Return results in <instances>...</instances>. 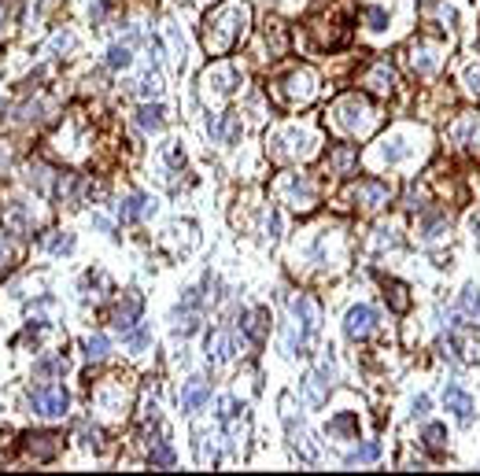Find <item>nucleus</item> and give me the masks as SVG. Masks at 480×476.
I'll return each mask as SVG.
<instances>
[{
  "label": "nucleus",
  "mask_w": 480,
  "mask_h": 476,
  "mask_svg": "<svg viewBox=\"0 0 480 476\" xmlns=\"http://www.w3.org/2000/svg\"><path fill=\"white\" fill-rule=\"evenodd\" d=\"M148 458H152V465H163V469H170L177 462V454L167 439H152V447H148Z\"/></svg>",
  "instance_id": "7c9ffc66"
},
{
  "label": "nucleus",
  "mask_w": 480,
  "mask_h": 476,
  "mask_svg": "<svg viewBox=\"0 0 480 476\" xmlns=\"http://www.w3.org/2000/svg\"><path fill=\"white\" fill-rule=\"evenodd\" d=\"M458 307H462V314H466L469 321L480 325V288H476V285H466V288H462Z\"/></svg>",
  "instance_id": "c85d7f7f"
},
{
  "label": "nucleus",
  "mask_w": 480,
  "mask_h": 476,
  "mask_svg": "<svg viewBox=\"0 0 480 476\" xmlns=\"http://www.w3.org/2000/svg\"><path fill=\"white\" fill-rule=\"evenodd\" d=\"M240 85V71L233 63H218V67H211L204 74V93L214 96V100H226V96H233Z\"/></svg>",
  "instance_id": "1a4fd4ad"
},
{
  "label": "nucleus",
  "mask_w": 480,
  "mask_h": 476,
  "mask_svg": "<svg viewBox=\"0 0 480 476\" xmlns=\"http://www.w3.org/2000/svg\"><path fill=\"white\" fill-rule=\"evenodd\" d=\"M428 410H433V403H428V395H418V399H414V417H425Z\"/></svg>",
  "instance_id": "3c124183"
},
{
  "label": "nucleus",
  "mask_w": 480,
  "mask_h": 476,
  "mask_svg": "<svg viewBox=\"0 0 480 476\" xmlns=\"http://www.w3.org/2000/svg\"><path fill=\"white\" fill-rule=\"evenodd\" d=\"M78 41H74V34H56L52 41H48V52H71Z\"/></svg>",
  "instance_id": "c03bdc74"
},
{
  "label": "nucleus",
  "mask_w": 480,
  "mask_h": 476,
  "mask_svg": "<svg viewBox=\"0 0 480 476\" xmlns=\"http://www.w3.org/2000/svg\"><path fill=\"white\" fill-rule=\"evenodd\" d=\"M292 318L300 325V333H288V355H307L310 340L318 336V325H322V310L310 295H295L292 299Z\"/></svg>",
  "instance_id": "f03ea898"
},
{
  "label": "nucleus",
  "mask_w": 480,
  "mask_h": 476,
  "mask_svg": "<svg viewBox=\"0 0 480 476\" xmlns=\"http://www.w3.org/2000/svg\"><path fill=\"white\" fill-rule=\"evenodd\" d=\"M399 244V237H395V229H377V248H395Z\"/></svg>",
  "instance_id": "49530a36"
},
{
  "label": "nucleus",
  "mask_w": 480,
  "mask_h": 476,
  "mask_svg": "<svg viewBox=\"0 0 480 476\" xmlns=\"http://www.w3.org/2000/svg\"><path fill=\"white\" fill-rule=\"evenodd\" d=\"M4 255H8V251H4V240H0V262H4Z\"/></svg>",
  "instance_id": "5fc2aeb1"
},
{
  "label": "nucleus",
  "mask_w": 480,
  "mask_h": 476,
  "mask_svg": "<svg viewBox=\"0 0 480 476\" xmlns=\"http://www.w3.org/2000/svg\"><path fill=\"white\" fill-rule=\"evenodd\" d=\"M333 376H336V366H333V355H325L322 362H318V369H310L307 376H303V399H307V406H325V399H329V388H333Z\"/></svg>",
  "instance_id": "6e6552de"
},
{
  "label": "nucleus",
  "mask_w": 480,
  "mask_h": 476,
  "mask_svg": "<svg viewBox=\"0 0 480 476\" xmlns=\"http://www.w3.org/2000/svg\"><path fill=\"white\" fill-rule=\"evenodd\" d=\"M377 155H380V162H406V159L414 155V144H410L406 133H392V137L380 141Z\"/></svg>",
  "instance_id": "aec40b11"
},
{
  "label": "nucleus",
  "mask_w": 480,
  "mask_h": 476,
  "mask_svg": "<svg viewBox=\"0 0 480 476\" xmlns=\"http://www.w3.org/2000/svg\"><path fill=\"white\" fill-rule=\"evenodd\" d=\"M244 26H247V8H244V4L218 8V11L207 19V26H204V44H207V52H211V56L229 52V48L240 41Z\"/></svg>",
  "instance_id": "f257e3e1"
},
{
  "label": "nucleus",
  "mask_w": 480,
  "mask_h": 476,
  "mask_svg": "<svg viewBox=\"0 0 480 476\" xmlns=\"http://www.w3.org/2000/svg\"><path fill=\"white\" fill-rule=\"evenodd\" d=\"M156 215V200L152 196H144V192H134V196H126V200L119 203V218L122 222H141V218H152Z\"/></svg>",
  "instance_id": "f3484780"
},
{
  "label": "nucleus",
  "mask_w": 480,
  "mask_h": 476,
  "mask_svg": "<svg viewBox=\"0 0 480 476\" xmlns=\"http://www.w3.org/2000/svg\"><path fill=\"white\" fill-rule=\"evenodd\" d=\"M122 340L129 351H144L148 343H152V329L148 325H129V329H122Z\"/></svg>",
  "instance_id": "2f4dec72"
},
{
  "label": "nucleus",
  "mask_w": 480,
  "mask_h": 476,
  "mask_svg": "<svg viewBox=\"0 0 480 476\" xmlns=\"http://www.w3.org/2000/svg\"><path fill=\"white\" fill-rule=\"evenodd\" d=\"M421 443H425L428 451H436V454H440V451L447 447V429H443V424H425Z\"/></svg>",
  "instance_id": "c9c22d12"
},
{
  "label": "nucleus",
  "mask_w": 480,
  "mask_h": 476,
  "mask_svg": "<svg viewBox=\"0 0 480 476\" xmlns=\"http://www.w3.org/2000/svg\"><path fill=\"white\" fill-rule=\"evenodd\" d=\"M410 63H414V71L433 74V71L440 67V56L433 52V48H414V52H410Z\"/></svg>",
  "instance_id": "72a5a7b5"
},
{
  "label": "nucleus",
  "mask_w": 480,
  "mask_h": 476,
  "mask_svg": "<svg viewBox=\"0 0 480 476\" xmlns=\"http://www.w3.org/2000/svg\"><path fill=\"white\" fill-rule=\"evenodd\" d=\"M107 288H111V281H107L104 270H86V273H81V295H93V299H100Z\"/></svg>",
  "instance_id": "a878e982"
},
{
  "label": "nucleus",
  "mask_w": 480,
  "mask_h": 476,
  "mask_svg": "<svg viewBox=\"0 0 480 476\" xmlns=\"http://www.w3.org/2000/svg\"><path fill=\"white\" fill-rule=\"evenodd\" d=\"M267 329H270V310L267 307H252V310H244V314H240V333L252 343L267 340Z\"/></svg>",
  "instance_id": "2eb2a0df"
},
{
  "label": "nucleus",
  "mask_w": 480,
  "mask_h": 476,
  "mask_svg": "<svg viewBox=\"0 0 480 476\" xmlns=\"http://www.w3.org/2000/svg\"><path fill=\"white\" fill-rule=\"evenodd\" d=\"M333 439H358V414L351 410H340L336 417H329V429H325Z\"/></svg>",
  "instance_id": "4be33fe9"
},
{
  "label": "nucleus",
  "mask_w": 480,
  "mask_h": 476,
  "mask_svg": "<svg viewBox=\"0 0 480 476\" xmlns=\"http://www.w3.org/2000/svg\"><path fill=\"white\" fill-rule=\"evenodd\" d=\"M107 351H111V340H107L104 333H96V336H89V340H86V355L93 358V362H100V358H104Z\"/></svg>",
  "instance_id": "4c0bfd02"
},
{
  "label": "nucleus",
  "mask_w": 480,
  "mask_h": 476,
  "mask_svg": "<svg viewBox=\"0 0 480 476\" xmlns=\"http://www.w3.org/2000/svg\"><path fill=\"white\" fill-rule=\"evenodd\" d=\"M377 458H380V443L370 439V443H362V447H355L351 454L344 458V462H347V465H366V462H377Z\"/></svg>",
  "instance_id": "473e14b6"
},
{
  "label": "nucleus",
  "mask_w": 480,
  "mask_h": 476,
  "mask_svg": "<svg viewBox=\"0 0 480 476\" xmlns=\"http://www.w3.org/2000/svg\"><path fill=\"white\" fill-rule=\"evenodd\" d=\"M137 126L148 129V133H159V129L167 126V107H163V104H141V111H137Z\"/></svg>",
  "instance_id": "393cba45"
},
{
  "label": "nucleus",
  "mask_w": 480,
  "mask_h": 476,
  "mask_svg": "<svg viewBox=\"0 0 480 476\" xmlns=\"http://www.w3.org/2000/svg\"><path fill=\"white\" fill-rule=\"evenodd\" d=\"M281 93H285V100H292V104H307L310 96H314V74L310 71H295V74H288L285 81H281Z\"/></svg>",
  "instance_id": "dca6fc26"
},
{
  "label": "nucleus",
  "mask_w": 480,
  "mask_h": 476,
  "mask_svg": "<svg viewBox=\"0 0 480 476\" xmlns=\"http://www.w3.org/2000/svg\"><path fill=\"white\" fill-rule=\"evenodd\" d=\"M74 233H52L45 240V251H52V255H71L74 251Z\"/></svg>",
  "instance_id": "f704fd0d"
},
{
  "label": "nucleus",
  "mask_w": 480,
  "mask_h": 476,
  "mask_svg": "<svg viewBox=\"0 0 480 476\" xmlns=\"http://www.w3.org/2000/svg\"><path fill=\"white\" fill-rule=\"evenodd\" d=\"M377 329H380V314H377L373 307L358 303V307L347 310V318H344V333H347V340H366V336H373Z\"/></svg>",
  "instance_id": "9d476101"
},
{
  "label": "nucleus",
  "mask_w": 480,
  "mask_h": 476,
  "mask_svg": "<svg viewBox=\"0 0 480 476\" xmlns=\"http://www.w3.org/2000/svg\"><path fill=\"white\" fill-rule=\"evenodd\" d=\"M71 406V395L63 384H37L30 391V410H34L37 417H63Z\"/></svg>",
  "instance_id": "0eeeda50"
},
{
  "label": "nucleus",
  "mask_w": 480,
  "mask_h": 476,
  "mask_svg": "<svg viewBox=\"0 0 480 476\" xmlns=\"http://www.w3.org/2000/svg\"><path fill=\"white\" fill-rule=\"evenodd\" d=\"M366 85H370L373 93H388V89L395 85V74H392L388 63H377V67L366 74Z\"/></svg>",
  "instance_id": "c756f323"
},
{
  "label": "nucleus",
  "mask_w": 480,
  "mask_h": 476,
  "mask_svg": "<svg viewBox=\"0 0 480 476\" xmlns=\"http://www.w3.org/2000/svg\"><path fill=\"white\" fill-rule=\"evenodd\" d=\"M351 159H355V152H351V148H340V152L333 155V162H336L340 170H347V167H351Z\"/></svg>",
  "instance_id": "8fccbe9b"
},
{
  "label": "nucleus",
  "mask_w": 480,
  "mask_h": 476,
  "mask_svg": "<svg viewBox=\"0 0 480 476\" xmlns=\"http://www.w3.org/2000/svg\"><path fill=\"white\" fill-rule=\"evenodd\" d=\"M443 355L451 358L455 366H469L473 362V343H469V336L462 333V329H451L443 336Z\"/></svg>",
  "instance_id": "a211bd4d"
},
{
  "label": "nucleus",
  "mask_w": 480,
  "mask_h": 476,
  "mask_svg": "<svg viewBox=\"0 0 480 476\" xmlns=\"http://www.w3.org/2000/svg\"><path fill=\"white\" fill-rule=\"evenodd\" d=\"M237 347H240L237 333H229V329H211V336H207V358H211V362H218V366L233 362Z\"/></svg>",
  "instance_id": "9b49d317"
},
{
  "label": "nucleus",
  "mask_w": 480,
  "mask_h": 476,
  "mask_svg": "<svg viewBox=\"0 0 480 476\" xmlns=\"http://www.w3.org/2000/svg\"><path fill=\"white\" fill-rule=\"evenodd\" d=\"M214 421H218V429L226 432L229 439V451H240V443L247 436V406L233 395L218 399V410H214Z\"/></svg>",
  "instance_id": "20e7f679"
},
{
  "label": "nucleus",
  "mask_w": 480,
  "mask_h": 476,
  "mask_svg": "<svg viewBox=\"0 0 480 476\" xmlns=\"http://www.w3.org/2000/svg\"><path fill=\"white\" fill-rule=\"evenodd\" d=\"M443 229H447V222H443L440 215H436V218H428V222H425V240H440V237H443Z\"/></svg>",
  "instance_id": "a18cd8bd"
},
{
  "label": "nucleus",
  "mask_w": 480,
  "mask_h": 476,
  "mask_svg": "<svg viewBox=\"0 0 480 476\" xmlns=\"http://www.w3.org/2000/svg\"><path fill=\"white\" fill-rule=\"evenodd\" d=\"M455 137H458V144H466V148H480V114H466V119L458 122Z\"/></svg>",
  "instance_id": "bb28decb"
},
{
  "label": "nucleus",
  "mask_w": 480,
  "mask_h": 476,
  "mask_svg": "<svg viewBox=\"0 0 480 476\" xmlns=\"http://www.w3.org/2000/svg\"><path fill=\"white\" fill-rule=\"evenodd\" d=\"M141 310H144V295H141L137 288H126L122 299H119V307H115V325H119V329L137 325V321H141Z\"/></svg>",
  "instance_id": "ddd939ff"
},
{
  "label": "nucleus",
  "mask_w": 480,
  "mask_h": 476,
  "mask_svg": "<svg viewBox=\"0 0 480 476\" xmlns=\"http://www.w3.org/2000/svg\"><path fill=\"white\" fill-rule=\"evenodd\" d=\"M281 417H285V429H288V443H292V454L300 458L303 465H318L322 462V447L314 443L310 429L303 421H295V410H292V395H281Z\"/></svg>",
  "instance_id": "7ed1b4c3"
},
{
  "label": "nucleus",
  "mask_w": 480,
  "mask_h": 476,
  "mask_svg": "<svg viewBox=\"0 0 480 476\" xmlns=\"http://www.w3.org/2000/svg\"><path fill=\"white\" fill-rule=\"evenodd\" d=\"M392 307H395V310H406V307H410L406 288H403V285H395V281H392Z\"/></svg>",
  "instance_id": "de8ad7c7"
},
{
  "label": "nucleus",
  "mask_w": 480,
  "mask_h": 476,
  "mask_svg": "<svg viewBox=\"0 0 480 476\" xmlns=\"http://www.w3.org/2000/svg\"><path fill=\"white\" fill-rule=\"evenodd\" d=\"M362 15H366V26L373 30V34H385L388 30V11L385 8H366Z\"/></svg>",
  "instance_id": "58836bf2"
},
{
  "label": "nucleus",
  "mask_w": 480,
  "mask_h": 476,
  "mask_svg": "<svg viewBox=\"0 0 480 476\" xmlns=\"http://www.w3.org/2000/svg\"><path fill=\"white\" fill-rule=\"evenodd\" d=\"M285 196L292 200V207H300V210L314 207V185H310V177L307 174H288L285 177Z\"/></svg>",
  "instance_id": "6ab92c4d"
},
{
  "label": "nucleus",
  "mask_w": 480,
  "mask_h": 476,
  "mask_svg": "<svg viewBox=\"0 0 480 476\" xmlns=\"http://www.w3.org/2000/svg\"><path fill=\"white\" fill-rule=\"evenodd\" d=\"M167 37L174 44V63H177V71H185V37H181V26L177 23H167Z\"/></svg>",
  "instance_id": "e433bc0d"
},
{
  "label": "nucleus",
  "mask_w": 480,
  "mask_h": 476,
  "mask_svg": "<svg viewBox=\"0 0 480 476\" xmlns=\"http://www.w3.org/2000/svg\"><path fill=\"white\" fill-rule=\"evenodd\" d=\"M34 443H30V454L37 458H52L56 454V436H30Z\"/></svg>",
  "instance_id": "ea45409f"
},
{
  "label": "nucleus",
  "mask_w": 480,
  "mask_h": 476,
  "mask_svg": "<svg viewBox=\"0 0 480 476\" xmlns=\"http://www.w3.org/2000/svg\"><path fill=\"white\" fill-rule=\"evenodd\" d=\"M211 137L222 144H237L240 141V114H222V122H211Z\"/></svg>",
  "instance_id": "b1692460"
},
{
  "label": "nucleus",
  "mask_w": 480,
  "mask_h": 476,
  "mask_svg": "<svg viewBox=\"0 0 480 476\" xmlns=\"http://www.w3.org/2000/svg\"><path fill=\"white\" fill-rule=\"evenodd\" d=\"M211 403V384L204 376H189L185 384H181V410L185 414H196V410H204Z\"/></svg>",
  "instance_id": "4468645a"
},
{
  "label": "nucleus",
  "mask_w": 480,
  "mask_h": 476,
  "mask_svg": "<svg viewBox=\"0 0 480 476\" xmlns=\"http://www.w3.org/2000/svg\"><path fill=\"white\" fill-rule=\"evenodd\" d=\"M466 85H469V93L480 100V67H469V71H466Z\"/></svg>",
  "instance_id": "09e8293b"
},
{
  "label": "nucleus",
  "mask_w": 480,
  "mask_h": 476,
  "mask_svg": "<svg viewBox=\"0 0 480 476\" xmlns=\"http://www.w3.org/2000/svg\"><path fill=\"white\" fill-rule=\"evenodd\" d=\"M333 122L344 129V133H366L373 126V111L366 100H358V96H344V100L333 107Z\"/></svg>",
  "instance_id": "39448f33"
},
{
  "label": "nucleus",
  "mask_w": 480,
  "mask_h": 476,
  "mask_svg": "<svg viewBox=\"0 0 480 476\" xmlns=\"http://www.w3.org/2000/svg\"><path fill=\"white\" fill-rule=\"evenodd\" d=\"M107 67L111 71H129V67H134V44H129V41L111 44L107 48Z\"/></svg>",
  "instance_id": "cd10ccee"
},
{
  "label": "nucleus",
  "mask_w": 480,
  "mask_h": 476,
  "mask_svg": "<svg viewBox=\"0 0 480 476\" xmlns=\"http://www.w3.org/2000/svg\"><path fill=\"white\" fill-rule=\"evenodd\" d=\"M137 93L144 96V100H148V96H159V93H163L159 74H144V78H141V85H137Z\"/></svg>",
  "instance_id": "79ce46f5"
},
{
  "label": "nucleus",
  "mask_w": 480,
  "mask_h": 476,
  "mask_svg": "<svg viewBox=\"0 0 480 476\" xmlns=\"http://www.w3.org/2000/svg\"><path fill=\"white\" fill-rule=\"evenodd\" d=\"M351 200L362 203V207H380V203H388V185H380V182H358L351 189Z\"/></svg>",
  "instance_id": "412c9836"
},
{
  "label": "nucleus",
  "mask_w": 480,
  "mask_h": 476,
  "mask_svg": "<svg viewBox=\"0 0 480 476\" xmlns=\"http://www.w3.org/2000/svg\"><path fill=\"white\" fill-rule=\"evenodd\" d=\"M63 369H67V362H63L59 355H56V358H41V362H37V373H41V376H52V373H63Z\"/></svg>",
  "instance_id": "37998d69"
},
{
  "label": "nucleus",
  "mask_w": 480,
  "mask_h": 476,
  "mask_svg": "<svg viewBox=\"0 0 480 476\" xmlns=\"http://www.w3.org/2000/svg\"><path fill=\"white\" fill-rule=\"evenodd\" d=\"M443 406L458 417V424H466V429L473 424V410H476V406H473V395H469V391H462L458 384H447V388H443Z\"/></svg>",
  "instance_id": "f8f14e48"
},
{
  "label": "nucleus",
  "mask_w": 480,
  "mask_h": 476,
  "mask_svg": "<svg viewBox=\"0 0 480 476\" xmlns=\"http://www.w3.org/2000/svg\"><path fill=\"white\" fill-rule=\"evenodd\" d=\"M4 225L11 233H34V215H30L26 203H8L4 207Z\"/></svg>",
  "instance_id": "5701e85b"
},
{
  "label": "nucleus",
  "mask_w": 480,
  "mask_h": 476,
  "mask_svg": "<svg viewBox=\"0 0 480 476\" xmlns=\"http://www.w3.org/2000/svg\"><path fill=\"white\" fill-rule=\"evenodd\" d=\"M270 152L277 159H303V155L314 152V137L307 133V129H300V126L277 129V133L270 137Z\"/></svg>",
  "instance_id": "423d86ee"
},
{
  "label": "nucleus",
  "mask_w": 480,
  "mask_h": 476,
  "mask_svg": "<svg viewBox=\"0 0 480 476\" xmlns=\"http://www.w3.org/2000/svg\"><path fill=\"white\" fill-rule=\"evenodd\" d=\"M93 225L100 229V233H111V222H107V218H100V215H93Z\"/></svg>",
  "instance_id": "864d4df0"
},
{
  "label": "nucleus",
  "mask_w": 480,
  "mask_h": 476,
  "mask_svg": "<svg viewBox=\"0 0 480 476\" xmlns=\"http://www.w3.org/2000/svg\"><path fill=\"white\" fill-rule=\"evenodd\" d=\"M163 155H167V167H170V170H181V167H185V152H181L177 141H170L167 148H163Z\"/></svg>",
  "instance_id": "a19ab883"
},
{
  "label": "nucleus",
  "mask_w": 480,
  "mask_h": 476,
  "mask_svg": "<svg viewBox=\"0 0 480 476\" xmlns=\"http://www.w3.org/2000/svg\"><path fill=\"white\" fill-rule=\"evenodd\" d=\"M469 233H473V244L480 248V210H476V215L469 218Z\"/></svg>",
  "instance_id": "603ef678"
}]
</instances>
